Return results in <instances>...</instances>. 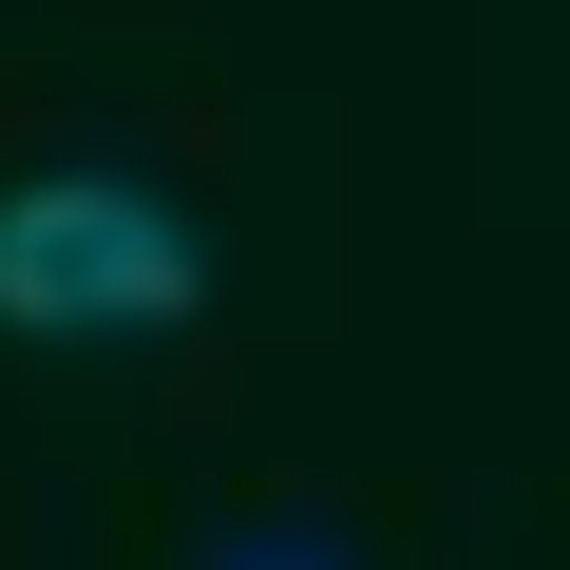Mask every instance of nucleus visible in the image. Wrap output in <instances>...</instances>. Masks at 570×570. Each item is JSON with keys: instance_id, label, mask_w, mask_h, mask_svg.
Wrapping results in <instances>:
<instances>
[{"instance_id": "nucleus-1", "label": "nucleus", "mask_w": 570, "mask_h": 570, "mask_svg": "<svg viewBox=\"0 0 570 570\" xmlns=\"http://www.w3.org/2000/svg\"><path fill=\"white\" fill-rule=\"evenodd\" d=\"M190 285H209V247H190V209L134 190V171L0 190V324H20V343H134V324L190 305Z\"/></svg>"}, {"instance_id": "nucleus-2", "label": "nucleus", "mask_w": 570, "mask_h": 570, "mask_svg": "<svg viewBox=\"0 0 570 570\" xmlns=\"http://www.w3.org/2000/svg\"><path fill=\"white\" fill-rule=\"evenodd\" d=\"M209 570H343V532H247V551H209Z\"/></svg>"}]
</instances>
